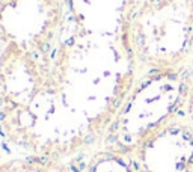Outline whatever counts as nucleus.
Returning <instances> with one entry per match:
<instances>
[{"instance_id":"obj_1","label":"nucleus","mask_w":193,"mask_h":172,"mask_svg":"<svg viewBox=\"0 0 193 172\" xmlns=\"http://www.w3.org/2000/svg\"><path fill=\"white\" fill-rule=\"evenodd\" d=\"M192 81L190 65L146 71L109 128L107 142L113 151L134 154L146 138L181 118Z\"/></svg>"},{"instance_id":"obj_3","label":"nucleus","mask_w":193,"mask_h":172,"mask_svg":"<svg viewBox=\"0 0 193 172\" xmlns=\"http://www.w3.org/2000/svg\"><path fill=\"white\" fill-rule=\"evenodd\" d=\"M139 172H193V127L178 118L134 151Z\"/></svg>"},{"instance_id":"obj_4","label":"nucleus","mask_w":193,"mask_h":172,"mask_svg":"<svg viewBox=\"0 0 193 172\" xmlns=\"http://www.w3.org/2000/svg\"><path fill=\"white\" fill-rule=\"evenodd\" d=\"M181 118H184V119L193 127V81H192L190 89H189V95H187V100H186V104H184Z\"/></svg>"},{"instance_id":"obj_2","label":"nucleus","mask_w":193,"mask_h":172,"mask_svg":"<svg viewBox=\"0 0 193 172\" xmlns=\"http://www.w3.org/2000/svg\"><path fill=\"white\" fill-rule=\"evenodd\" d=\"M125 47L148 71L189 65L193 58V0H142L128 14Z\"/></svg>"}]
</instances>
